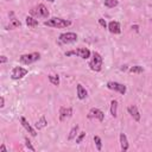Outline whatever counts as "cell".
Instances as JSON below:
<instances>
[{
	"label": "cell",
	"mask_w": 152,
	"mask_h": 152,
	"mask_svg": "<svg viewBox=\"0 0 152 152\" xmlns=\"http://www.w3.org/2000/svg\"><path fill=\"white\" fill-rule=\"evenodd\" d=\"M48 1H50V2H53V1H55V0H48Z\"/></svg>",
	"instance_id": "cell-31"
},
{
	"label": "cell",
	"mask_w": 152,
	"mask_h": 152,
	"mask_svg": "<svg viewBox=\"0 0 152 152\" xmlns=\"http://www.w3.org/2000/svg\"><path fill=\"white\" fill-rule=\"evenodd\" d=\"M88 119H97L99 121H103L104 119V113L97 108H91L88 113Z\"/></svg>",
	"instance_id": "cell-9"
},
{
	"label": "cell",
	"mask_w": 152,
	"mask_h": 152,
	"mask_svg": "<svg viewBox=\"0 0 152 152\" xmlns=\"http://www.w3.org/2000/svg\"><path fill=\"white\" fill-rule=\"evenodd\" d=\"M71 24L70 20H65V19H61V18H51L46 21H44V25L50 26V27H56V28H64L66 26H69Z\"/></svg>",
	"instance_id": "cell-1"
},
{
	"label": "cell",
	"mask_w": 152,
	"mask_h": 152,
	"mask_svg": "<svg viewBox=\"0 0 152 152\" xmlns=\"http://www.w3.org/2000/svg\"><path fill=\"white\" fill-rule=\"evenodd\" d=\"M26 24H27V26H31V27H34V26H37L38 25V20L37 19H34L33 17H26Z\"/></svg>",
	"instance_id": "cell-19"
},
{
	"label": "cell",
	"mask_w": 152,
	"mask_h": 152,
	"mask_svg": "<svg viewBox=\"0 0 152 152\" xmlns=\"http://www.w3.org/2000/svg\"><path fill=\"white\" fill-rule=\"evenodd\" d=\"M107 88H108V89H112V90H116V91H119V93L122 94V95L126 93V86H124V84H121V83H119V82L109 81V82L107 83Z\"/></svg>",
	"instance_id": "cell-8"
},
{
	"label": "cell",
	"mask_w": 152,
	"mask_h": 152,
	"mask_svg": "<svg viewBox=\"0 0 152 152\" xmlns=\"http://www.w3.org/2000/svg\"><path fill=\"white\" fill-rule=\"evenodd\" d=\"M46 125H48V121H46L45 116H42V118L36 122V125H34V126H36V128H37V129H42V128H43V127H45Z\"/></svg>",
	"instance_id": "cell-17"
},
{
	"label": "cell",
	"mask_w": 152,
	"mask_h": 152,
	"mask_svg": "<svg viewBox=\"0 0 152 152\" xmlns=\"http://www.w3.org/2000/svg\"><path fill=\"white\" fill-rule=\"evenodd\" d=\"M103 4L106 7L112 8V7H115L118 5V0H103Z\"/></svg>",
	"instance_id": "cell-22"
},
{
	"label": "cell",
	"mask_w": 152,
	"mask_h": 152,
	"mask_svg": "<svg viewBox=\"0 0 152 152\" xmlns=\"http://www.w3.org/2000/svg\"><path fill=\"white\" fill-rule=\"evenodd\" d=\"M30 13L32 15H34V17H38V18H48L49 17V11L43 4H39L36 7H33L30 11Z\"/></svg>",
	"instance_id": "cell-3"
},
{
	"label": "cell",
	"mask_w": 152,
	"mask_h": 152,
	"mask_svg": "<svg viewBox=\"0 0 152 152\" xmlns=\"http://www.w3.org/2000/svg\"><path fill=\"white\" fill-rule=\"evenodd\" d=\"M71 115H72V108H70V107H61V109H59V120L61 121H65Z\"/></svg>",
	"instance_id": "cell-10"
},
{
	"label": "cell",
	"mask_w": 152,
	"mask_h": 152,
	"mask_svg": "<svg viewBox=\"0 0 152 152\" xmlns=\"http://www.w3.org/2000/svg\"><path fill=\"white\" fill-rule=\"evenodd\" d=\"M19 26H20V21L18 19H15V18H12L6 28L7 30H12V28H15V27H19Z\"/></svg>",
	"instance_id": "cell-16"
},
{
	"label": "cell",
	"mask_w": 152,
	"mask_h": 152,
	"mask_svg": "<svg viewBox=\"0 0 152 152\" xmlns=\"http://www.w3.org/2000/svg\"><path fill=\"white\" fill-rule=\"evenodd\" d=\"M108 30L109 32L114 33V34H119L121 32V28H120V24L118 21H110L108 24Z\"/></svg>",
	"instance_id": "cell-13"
},
{
	"label": "cell",
	"mask_w": 152,
	"mask_h": 152,
	"mask_svg": "<svg viewBox=\"0 0 152 152\" xmlns=\"http://www.w3.org/2000/svg\"><path fill=\"white\" fill-rule=\"evenodd\" d=\"M0 151H1V152H6V151H7V150H6V147H5V145H4V144H2V145H1V146H0Z\"/></svg>",
	"instance_id": "cell-30"
},
{
	"label": "cell",
	"mask_w": 152,
	"mask_h": 152,
	"mask_svg": "<svg viewBox=\"0 0 152 152\" xmlns=\"http://www.w3.org/2000/svg\"><path fill=\"white\" fill-rule=\"evenodd\" d=\"M77 131H78V125L74 126V127L70 129V133H69V135H68V140H72V139L77 135Z\"/></svg>",
	"instance_id": "cell-20"
},
{
	"label": "cell",
	"mask_w": 152,
	"mask_h": 152,
	"mask_svg": "<svg viewBox=\"0 0 152 152\" xmlns=\"http://www.w3.org/2000/svg\"><path fill=\"white\" fill-rule=\"evenodd\" d=\"M25 145H26V147H27L28 150H31V151H34V147L32 146V144H31V141L28 140V138H25Z\"/></svg>",
	"instance_id": "cell-25"
},
{
	"label": "cell",
	"mask_w": 152,
	"mask_h": 152,
	"mask_svg": "<svg viewBox=\"0 0 152 152\" xmlns=\"http://www.w3.org/2000/svg\"><path fill=\"white\" fill-rule=\"evenodd\" d=\"M99 24H100L102 27H104V28L107 27V23H106V20H104V19H102V18H100V19H99Z\"/></svg>",
	"instance_id": "cell-27"
},
{
	"label": "cell",
	"mask_w": 152,
	"mask_h": 152,
	"mask_svg": "<svg viewBox=\"0 0 152 152\" xmlns=\"http://www.w3.org/2000/svg\"><path fill=\"white\" fill-rule=\"evenodd\" d=\"M70 55H77L78 57H81V58H83V59H87V58L90 57V51H89L87 48H78V49H76V50L65 52V56H70Z\"/></svg>",
	"instance_id": "cell-6"
},
{
	"label": "cell",
	"mask_w": 152,
	"mask_h": 152,
	"mask_svg": "<svg viewBox=\"0 0 152 152\" xmlns=\"http://www.w3.org/2000/svg\"><path fill=\"white\" fill-rule=\"evenodd\" d=\"M27 74V70L21 68V66H14L12 69V72H11V77L12 80H20L23 78L25 75Z\"/></svg>",
	"instance_id": "cell-7"
},
{
	"label": "cell",
	"mask_w": 152,
	"mask_h": 152,
	"mask_svg": "<svg viewBox=\"0 0 152 152\" xmlns=\"http://www.w3.org/2000/svg\"><path fill=\"white\" fill-rule=\"evenodd\" d=\"M116 109H118V101L112 100V102H110V114L114 118H116Z\"/></svg>",
	"instance_id": "cell-18"
},
{
	"label": "cell",
	"mask_w": 152,
	"mask_h": 152,
	"mask_svg": "<svg viewBox=\"0 0 152 152\" xmlns=\"http://www.w3.org/2000/svg\"><path fill=\"white\" fill-rule=\"evenodd\" d=\"M127 110H128V113L132 115V118H133L135 121H139V120H140V113H139V110H138V108H137L135 104L128 106Z\"/></svg>",
	"instance_id": "cell-11"
},
{
	"label": "cell",
	"mask_w": 152,
	"mask_h": 152,
	"mask_svg": "<svg viewBox=\"0 0 152 152\" xmlns=\"http://www.w3.org/2000/svg\"><path fill=\"white\" fill-rule=\"evenodd\" d=\"M20 122H21L23 127H24V128H25V129H26V131H27V132H28V133H30L32 137H36V135H37L36 131H34V129L31 127V125L27 122V120H26L24 116H21V118H20Z\"/></svg>",
	"instance_id": "cell-12"
},
{
	"label": "cell",
	"mask_w": 152,
	"mask_h": 152,
	"mask_svg": "<svg viewBox=\"0 0 152 152\" xmlns=\"http://www.w3.org/2000/svg\"><path fill=\"white\" fill-rule=\"evenodd\" d=\"M129 71L131 72H134V74H141L144 71V68L140 66V65H134V66L129 68Z\"/></svg>",
	"instance_id": "cell-23"
},
{
	"label": "cell",
	"mask_w": 152,
	"mask_h": 152,
	"mask_svg": "<svg viewBox=\"0 0 152 152\" xmlns=\"http://www.w3.org/2000/svg\"><path fill=\"white\" fill-rule=\"evenodd\" d=\"M102 57L99 52H93V57L89 61V66L93 71H100L102 68Z\"/></svg>",
	"instance_id": "cell-2"
},
{
	"label": "cell",
	"mask_w": 152,
	"mask_h": 152,
	"mask_svg": "<svg viewBox=\"0 0 152 152\" xmlns=\"http://www.w3.org/2000/svg\"><path fill=\"white\" fill-rule=\"evenodd\" d=\"M94 141H95V144H96V148H97L99 151H101V148H102V141H101V138L97 137V135H95V137H94Z\"/></svg>",
	"instance_id": "cell-24"
},
{
	"label": "cell",
	"mask_w": 152,
	"mask_h": 152,
	"mask_svg": "<svg viewBox=\"0 0 152 152\" xmlns=\"http://www.w3.org/2000/svg\"><path fill=\"white\" fill-rule=\"evenodd\" d=\"M40 58V55L38 52H32V53H26L20 56V62L23 64H31Z\"/></svg>",
	"instance_id": "cell-4"
},
{
	"label": "cell",
	"mask_w": 152,
	"mask_h": 152,
	"mask_svg": "<svg viewBox=\"0 0 152 152\" xmlns=\"http://www.w3.org/2000/svg\"><path fill=\"white\" fill-rule=\"evenodd\" d=\"M76 89H77V97L80 99V100H83V99H86L87 96H88V91L86 90V88H83V86L82 84H77V87H76Z\"/></svg>",
	"instance_id": "cell-14"
},
{
	"label": "cell",
	"mask_w": 152,
	"mask_h": 152,
	"mask_svg": "<svg viewBox=\"0 0 152 152\" xmlns=\"http://www.w3.org/2000/svg\"><path fill=\"white\" fill-rule=\"evenodd\" d=\"M120 145H121V151L125 152L128 150V141H127V137L125 133H120Z\"/></svg>",
	"instance_id": "cell-15"
},
{
	"label": "cell",
	"mask_w": 152,
	"mask_h": 152,
	"mask_svg": "<svg viewBox=\"0 0 152 152\" xmlns=\"http://www.w3.org/2000/svg\"><path fill=\"white\" fill-rule=\"evenodd\" d=\"M0 62H1V64L6 63V62H7V58H6V56H1V57H0Z\"/></svg>",
	"instance_id": "cell-29"
},
{
	"label": "cell",
	"mask_w": 152,
	"mask_h": 152,
	"mask_svg": "<svg viewBox=\"0 0 152 152\" xmlns=\"http://www.w3.org/2000/svg\"><path fill=\"white\" fill-rule=\"evenodd\" d=\"M84 137H86V132H81V133H80V135L76 138V144H80V142L83 140V138H84Z\"/></svg>",
	"instance_id": "cell-26"
},
{
	"label": "cell",
	"mask_w": 152,
	"mask_h": 152,
	"mask_svg": "<svg viewBox=\"0 0 152 152\" xmlns=\"http://www.w3.org/2000/svg\"><path fill=\"white\" fill-rule=\"evenodd\" d=\"M5 106V99H4V96H1L0 97V108H2Z\"/></svg>",
	"instance_id": "cell-28"
},
{
	"label": "cell",
	"mask_w": 152,
	"mask_h": 152,
	"mask_svg": "<svg viewBox=\"0 0 152 152\" xmlns=\"http://www.w3.org/2000/svg\"><path fill=\"white\" fill-rule=\"evenodd\" d=\"M49 81L53 86H58L59 84V77H58V75H49Z\"/></svg>",
	"instance_id": "cell-21"
},
{
	"label": "cell",
	"mask_w": 152,
	"mask_h": 152,
	"mask_svg": "<svg viewBox=\"0 0 152 152\" xmlns=\"http://www.w3.org/2000/svg\"><path fill=\"white\" fill-rule=\"evenodd\" d=\"M59 42L63 44H70V43H75L77 40V34L74 32H66V33H62L59 34Z\"/></svg>",
	"instance_id": "cell-5"
}]
</instances>
